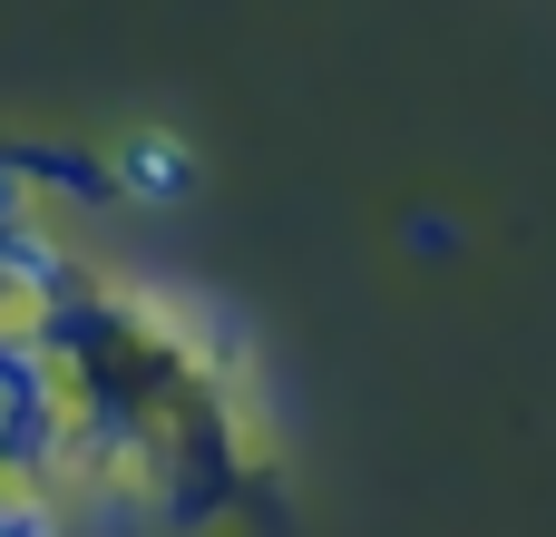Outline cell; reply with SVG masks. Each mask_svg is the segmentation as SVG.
Masks as SVG:
<instances>
[{
	"instance_id": "6da1fadb",
	"label": "cell",
	"mask_w": 556,
	"mask_h": 537,
	"mask_svg": "<svg viewBox=\"0 0 556 537\" xmlns=\"http://www.w3.org/2000/svg\"><path fill=\"white\" fill-rule=\"evenodd\" d=\"M117 166H127V186H137V196H176V186H186V176H176V166H186V157H176V147H166V137H156V147H147V137H137V147H127V157H117Z\"/></svg>"
}]
</instances>
